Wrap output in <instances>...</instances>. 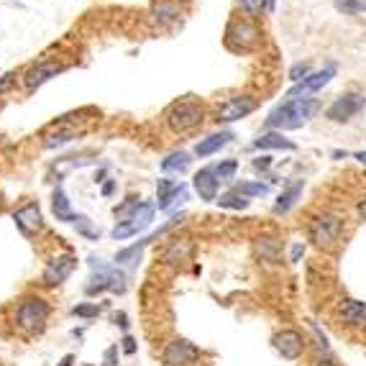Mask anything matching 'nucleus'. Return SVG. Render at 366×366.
I'll use <instances>...</instances> for the list:
<instances>
[{"mask_svg":"<svg viewBox=\"0 0 366 366\" xmlns=\"http://www.w3.org/2000/svg\"><path fill=\"white\" fill-rule=\"evenodd\" d=\"M321 110V100L315 97H297V100H287V103L276 105L267 118V126L274 131H295L302 129L310 118Z\"/></svg>","mask_w":366,"mask_h":366,"instance_id":"f257e3e1","label":"nucleus"},{"mask_svg":"<svg viewBox=\"0 0 366 366\" xmlns=\"http://www.w3.org/2000/svg\"><path fill=\"white\" fill-rule=\"evenodd\" d=\"M52 318V302L46 300L44 295H23L16 305L14 323L21 333L26 335H39L44 333L46 323Z\"/></svg>","mask_w":366,"mask_h":366,"instance_id":"f03ea898","label":"nucleus"},{"mask_svg":"<svg viewBox=\"0 0 366 366\" xmlns=\"http://www.w3.org/2000/svg\"><path fill=\"white\" fill-rule=\"evenodd\" d=\"M92 274L85 284V292L90 297L103 295V292H123L126 289V276L118 267H108L100 264V259H90Z\"/></svg>","mask_w":366,"mask_h":366,"instance_id":"7ed1b4c3","label":"nucleus"},{"mask_svg":"<svg viewBox=\"0 0 366 366\" xmlns=\"http://www.w3.org/2000/svg\"><path fill=\"white\" fill-rule=\"evenodd\" d=\"M203 121H205V108L198 100H177L167 110V126L174 134H190L200 129Z\"/></svg>","mask_w":366,"mask_h":366,"instance_id":"20e7f679","label":"nucleus"},{"mask_svg":"<svg viewBox=\"0 0 366 366\" xmlns=\"http://www.w3.org/2000/svg\"><path fill=\"white\" fill-rule=\"evenodd\" d=\"M200 359H203V348L187 338H172L161 348L164 366H195Z\"/></svg>","mask_w":366,"mask_h":366,"instance_id":"39448f33","label":"nucleus"},{"mask_svg":"<svg viewBox=\"0 0 366 366\" xmlns=\"http://www.w3.org/2000/svg\"><path fill=\"white\" fill-rule=\"evenodd\" d=\"M340 231H343V220L330 212H321L308 223V236L315 246H333L340 238Z\"/></svg>","mask_w":366,"mask_h":366,"instance_id":"423d86ee","label":"nucleus"},{"mask_svg":"<svg viewBox=\"0 0 366 366\" xmlns=\"http://www.w3.org/2000/svg\"><path fill=\"white\" fill-rule=\"evenodd\" d=\"M366 108V97L361 92H343L328 105L325 118L333 123H348L353 116H359L361 110Z\"/></svg>","mask_w":366,"mask_h":366,"instance_id":"0eeeda50","label":"nucleus"},{"mask_svg":"<svg viewBox=\"0 0 366 366\" xmlns=\"http://www.w3.org/2000/svg\"><path fill=\"white\" fill-rule=\"evenodd\" d=\"M151 220H154V205H151V203H141V205H139V210H136L129 220H121V223L110 231V238L123 241V238L139 236V233L146 231L149 225H151Z\"/></svg>","mask_w":366,"mask_h":366,"instance_id":"6e6552de","label":"nucleus"},{"mask_svg":"<svg viewBox=\"0 0 366 366\" xmlns=\"http://www.w3.org/2000/svg\"><path fill=\"white\" fill-rule=\"evenodd\" d=\"M259 36L262 31L257 28V23L251 21H233L228 31H225V44L231 49H238V52H249L259 44Z\"/></svg>","mask_w":366,"mask_h":366,"instance_id":"1a4fd4ad","label":"nucleus"},{"mask_svg":"<svg viewBox=\"0 0 366 366\" xmlns=\"http://www.w3.org/2000/svg\"><path fill=\"white\" fill-rule=\"evenodd\" d=\"M75 269H77V259L72 254H59L52 262H46L41 282H44V287H59V284H65L70 279Z\"/></svg>","mask_w":366,"mask_h":366,"instance_id":"9d476101","label":"nucleus"},{"mask_svg":"<svg viewBox=\"0 0 366 366\" xmlns=\"http://www.w3.org/2000/svg\"><path fill=\"white\" fill-rule=\"evenodd\" d=\"M271 346L274 351L287 361H297L305 353V335L295 328H282L279 333H274L271 338Z\"/></svg>","mask_w":366,"mask_h":366,"instance_id":"9b49d317","label":"nucleus"},{"mask_svg":"<svg viewBox=\"0 0 366 366\" xmlns=\"http://www.w3.org/2000/svg\"><path fill=\"white\" fill-rule=\"evenodd\" d=\"M257 110V100L251 95H236V97H228L225 103L218 105L215 110V121L218 123H233V121H241V118L251 116Z\"/></svg>","mask_w":366,"mask_h":366,"instance_id":"f8f14e48","label":"nucleus"},{"mask_svg":"<svg viewBox=\"0 0 366 366\" xmlns=\"http://www.w3.org/2000/svg\"><path fill=\"white\" fill-rule=\"evenodd\" d=\"M335 77V65L330 62V65H325L323 70H318V72H310L308 77L302 80V82H297L292 90L287 92V97L289 100H297V97H308L310 92H318V90H323L330 80Z\"/></svg>","mask_w":366,"mask_h":366,"instance_id":"ddd939ff","label":"nucleus"},{"mask_svg":"<svg viewBox=\"0 0 366 366\" xmlns=\"http://www.w3.org/2000/svg\"><path fill=\"white\" fill-rule=\"evenodd\" d=\"M67 70L65 62H57V59H44L39 65H33L31 70L23 75V85H26V90H36L41 85H46L52 77L62 75Z\"/></svg>","mask_w":366,"mask_h":366,"instance_id":"4468645a","label":"nucleus"},{"mask_svg":"<svg viewBox=\"0 0 366 366\" xmlns=\"http://www.w3.org/2000/svg\"><path fill=\"white\" fill-rule=\"evenodd\" d=\"M14 220L23 236H33V233H39L41 228H44V218H41L39 203H26V205L16 208Z\"/></svg>","mask_w":366,"mask_h":366,"instance_id":"2eb2a0df","label":"nucleus"},{"mask_svg":"<svg viewBox=\"0 0 366 366\" xmlns=\"http://www.w3.org/2000/svg\"><path fill=\"white\" fill-rule=\"evenodd\" d=\"M156 198H159V210H169L177 200L187 198V185L177 180H159L156 182Z\"/></svg>","mask_w":366,"mask_h":366,"instance_id":"dca6fc26","label":"nucleus"},{"mask_svg":"<svg viewBox=\"0 0 366 366\" xmlns=\"http://www.w3.org/2000/svg\"><path fill=\"white\" fill-rule=\"evenodd\" d=\"M195 193L200 195V200H208V203H215L218 200V177H215V169L212 167H203L198 174L193 177Z\"/></svg>","mask_w":366,"mask_h":366,"instance_id":"f3484780","label":"nucleus"},{"mask_svg":"<svg viewBox=\"0 0 366 366\" xmlns=\"http://www.w3.org/2000/svg\"><path fill=\"white\" fill-rule=\"evenodd\" d=\"M254 254H257L259 262L264 264H276L282 257V241L276 236H259L254 241Z\"/></svg>","mask_w":366,"mask_h":366,"instance_id":"a211bd4d","label":"nucleus"},{"mask_svg":"<svg viewBox=\"0 0 366 366\" xmlns=\"http://www.w3.org/2000/svg\"><path fill=\"white\" fill-rule=\"evenodd\" d=\"M338 318L346 325L353 328H366V302L359 300H343L338 305Z\"/></svg>","mask_w":366,"mask_h":366,"instance_id":"6ab92c4d","label":"nucleus"},{"mask_svg":"<svg viewBox=\"0 0 366 366\" xmlns=\"http://www.w3.org/2000/svg\"><path fill=\"white\" fill-rule=\"evenodd\" d=\"M233 139V131H218V134H210L208 139H200L198 146H195V154L203 159V156H212L215 151L225 146V144H231Z\"/></svg>","mask_w":366,"mask_h":366,"instance_id":"aec40b11","label":"nucleus"},{"mask_svg":"<svg viewBox=\"0 0 366 366\" xmlns=\"http://www.w3.org/2000/svg\"><path fill=\"white\" fill-rule=\"evenodd\" d=\"M193 254V241L190 238H177V241H169V246L161 251V262L164 264H180Z\"/></svg>","mask_w":366,"mask_h":366,"instance_id":"412c9836","label":"nucleus"},{"mask_svg":"<svg viewBox=\"0 0 366 366\" xmlns=\"http://www.w3.org/2000/svg\"><path fill=\"white\" fill-rule=\"evenodd\" d=\"M52 208H54L57 220H62V223H75V220H77V212H72L70 200H67V195H65V190H62V187H57V190H54Z\"/></svg>","mask_w":366,"mask_h":366,"instance_id":"4be33fe9","label":"nucleus"},{"mask_svg":"<svg viewBox=\"0 0 366 366\" xmlns=\"http://www.w3.org/2000/svg\"><path fill=\"white\" fill-rule=\"evenodd\" d=\"M302 182H292V185L287 187V190H284L282 195H279V198H276V203H274V212H289L292 210V208L297 205V200H300V195H302Z\"/></svg>","mask_w":366,"mask_h":366,"instance_id":"5701e85b","label":"nucleus"},{"mask_svg":"<svg viewBox=\"0 0 366 366\" xmlns=\"http://www.w3.org/2000/svg\"><path fill=\"white\" fill-rule=\"evenodd\" d=\"M254 149H287V151H295V144L284 139L282 131H269V134L259 136L257 141H254Z\"/></svg>","mask_w":366,"mask_h":366,"instance_id":"b1692460","label":"nucleus"},{"mask_svg":"<svg viewBox=\"0 0 366 366\" xmlns=\"http://www.w3.org/2000/svg\"><path fill=\"white\" fill-rule=\"evenodd\" d=\"M80 136V129H59L54 134H49L44 139V149H57V146H65L70 144L72 139H77Z\"/></svg>","mask_w":366,"mask_h":366,"instance_id":"393cba45","label":"nucleus"},{"mask_svg":"<svg viewBox=\"0 0 366 366\" xmlns=\"http://www.w3.org/2000/svg\"><path fill=\"white\" fill-rule=\"evenodd\" d=\"M190 154L187 151H172V154L167 156V159L161 161V169L164 172H185L187 167H190Z\"/></svg>","mask_w":366,"mask_h":366,"instance_id":"a878e982","label":"nucleus"},{"mask_svg":"<svg viewBox=\"0 0 366 366\" xmlns=\"http://www.w3.org/2000/svg\"><path fill=\"white\" fill-rule=\"evenodd\" d=\"M220 208H228V210H246L249 208V198H244V195H238L236 190H231V193L220 195L218 200H215Z\"/></svg>","mask_w":366,"mask_h":366,"instance_id":"bb28decb","label":"nucleus"},{"mask_svg":"<svg viewBox=\"0 0 366 366\" xmlns=\"http://www.w3.org/2000/svg\"><path fill=\"white\" fill-rule=\"evenodd\" d=\"M338 14L343 16H361L366 14V0H333Z\"/></svg>","mask_w":366,"mask_h":366,"instance_id":"cd10ccee","label":"nucleus"},{"mask_svg":"<svg viewBox=\"0 0 366 366\" xmlns=\"http://www.w3.org/2000/svg\"><path fill=\"white\" fill-rule=\"evenodd\" d=\"M233 190H236L238 195H244V198H262V195L269 193V187L262 185V182H238Z\"/></svg>","mask_w":366,"mask_h":366,"instance_id":"c85d7f7f","label":"nucleus"},{"mask_svg":"<svg viewBox=\"0 0 366 366\" xmlns=\"http://www.w3.org/2000/svg\"><path fill=\"white\" fill-rule=\"evenodd\" d=\"M177 16H180V8L172 6V3H161V6L154 8V18L159 23H172V21H177Z\"/></svg>","mask_w":366,"mask_h":366,"instance_id":"c756f323","label":"nucleus"},{"mask_svg":"<svg viewBox=\"0 0 366 366\" xmlns=\"http://www.w3.org/2000/svg\"><path fill=\"white\" fill-rule=\"evenodd\" d=\"M100 313H103V308L95 305V302H82V305H75V308H72V315H75V318H82V321H92V318H97Z\"/></svg>","mask_w":366,"mask_h":366,"instance_id":"7c9ffc66","label":"nucleus"},{"mask_svg":"<svg viewBox=\"0 0 366 366\" xmlns=\"http://www.w3.org/2000/svg\"><path fill=\"white\" fill-rule=\"evenodd\" d=\"M215 177H218V182H228L233 180V174L238 172V161L236 159H225L220 161V164H215Z\"/></svg>","mask_w":366,"mask_h":366,"instance_id":"2f4dec72","label":"nucleus"},{"mask_svg":"<svg viewBox=\"0 0 366 366\" xmlns=\"http://www.w3.org/2000/svg\"><path fill=\"white\" fill-rule=\"evenodd\" d=\"M139 205H141V203H139V200L136 198H129V200H123L121 205H116V218H118V223H121V220H129L131 215H134L136 210H139Z\"/></svg>","mask_w":366,"mask_h":366,"instance_id":"473e14b6","label":"nucleus"},{"mask_svg":"<svg viewBox=\"0 0 366 366\" xmlns=\"http://www.w3.org/2000/svg\"><path fill=\"white\" fill-rule=\"evenodd\" d=\"M238 6H241V11L249 16H257L262 14V11H267L269 8V0H238Z\"/></svg>","mask_w":366,"mask_h":366,"instance_id":"72a5a7b5","label":"nucleus"},{"mask_svg":"<svg viewBox=\"0 0 366 366\" xmlns=\"http://www.w3.org/2000/svg\"><path fill=\"white\" fill-rule=\"evenodd\" d=\"M75 225H77V231L82 233L85 238H90V241H97V238H100V233H95V231L90 228V218H87V215H77Z\"/></svg>","mask_w":366,"mask_h":366,"instance_id":"f704fd0d","label":"nucleus"},{"mask_svg":"<svg viewBox=\"0 0 366 366\" xmlns=\"http://www.w3.org/2000/svg\"><path fill=\"white\" fill-rule=\"evenodd\" d=\"M308 75H310V65H308V62H297V65L289 70V80H292V82H302V80L308 77Z\"/></svg>","mask_w":366,"mask_h":366,"instance_id":"c9c22d12","label":"nucleus"},{"mask_svg":"<svg viewBox=\"0 0 366 366\" xmlns=\"http://www.w3.org/2000/svg\"><path fill=\"white\" fill-rule=\"evenodd\" d=\"M121 351L129 353V356H134L136 351H139V346H136V338L134 335H123L121 338Z\"/></svg>","mask_w":366,"mask_h":366,"instance_id":"e433bc0d","label":"nucleus"},{"mask_svg":"<svg viewBox=\"0 0 366 366\" xmlns=\"http://www.w3.org/2000/svg\"><path fill=\"white\" fill-rule=\"evenodd\" d=\"M103 366H118V346L105 348V353H103Z\"/></svg>","mask_w":366,"mask_h":366,"instance_id":"4c0bfd02","label":"nucleus"},{"mask_svg":"<svg viewBox=\"0 0 366 366\" xmlns=\"http://www.w3.org/2000/svg\"><path fill=\"white\" fill-rule=\"evenodd\" d=\"M269 167H271V156H259V159H254V169H257V172H267Z\"/></svg>","mask_w":366,"mask_h":366,"instance_id":"58836bf2","label":"nucleus"},{"mask_svg":"<svg viewBox=\"0 0 366 366\" xmlns=\"http://www.w3.org/2000/svg\"><path fill=\"white\" fill-rule=\"evenodd\" d=\"M14 82H16V75H14V72H11V75H3V77H0V92L8 90V87H11Z\"/></svg>","mask_w":366,"mask_h":366,"instance_id":"ea45409f","label":"nucleus"},{"mask_svg":"<svg viewBox=\"0 0 366 366\" xmlns=\"http://www.w3.org/2000/svg\"><path fill=\"white\" fill-rule=\"evenodd\" d=\"M302 251H305V249H302V244H295V246H292V257H289V262H292V264H297V262H300Z\"/></svg>","mask_w":366,"mask_h":366,"instance_id":"a19ab883","label":"nucleus"},{"mask_svg":"<svg viewBox=\"0 0 366 366\" xmlns=\"http://www.w3.org/2000/svg\"><path fill=\"white\" fill-rule=\"evenodd\" d=\"M113 321H116V325H121L123 330H126V328H129V315H126V313H118L116 318H113Z\"/></svg>","mask_w":366,"mask_h":366,"instance_id":"79ce46f5","label":"nucleus"},{"mask_svg":"<svg viewBox=\"0 0 366 366\" xmlns=\"http://www.w3.org/2000/svg\"><path fill=\"white\" fill-rule=\"evenodd\" d=\"M72 364H75V356H72V353H67L65 359L59 361V364H57V366H72Z\"/></svg>","mask_w":366,"mask_h":366,"instance_id":"37998d69","label":"nucleus"},{"mask_svg":"<svg viewBox=\"0 0 366 366\" xmlns=\"http://www.w3.org/2000/svg\"><path fill=\"white\" fill-rule=\"evenodd\" d=\"M359 215L366 220V200H364V203H361V205H359Z\"/></svg>","mask_w":366,"mask_h":366,"instance_id":"c03bdc74","label":"nucleus"},{"mask_svg":"<svg viewBox=\"0 0 366 366\" xmlns=\"http://www.w3.org/2000/svg\"><path fill=\"white\" fill-rule=\"evenodd\" d=\"M113 187H116V185H113V182H108V185L103 187V195H110V193H113Z\"/></svg>","mask_w":366,"mask_h":366,"instance_id":"a18cd8bd","label":"nucleus"},{"mask_svg":"<svg viewBox=\"0 0 366 366\" xmlns=\"http://www.w3.org/2000/svg\"><path fill=\"white\" fill-rule=\"evenodd\" d=\"M315 366H335V364H333V361L323 359V361H318V364H315Z\"/></svg>","mask_w":366,"mask_h":366,"instance_id":"49530a36","label":"nucleus"},{"mask_svg":"<svg viewBox=\"0 0 366 366\" xmlns=\"http://www.w3.org/2000/svg\"><path fill=\"white\" fill-rule=\"evenodd\" d=\"M276 8V0H269V11H274Z\"/></svg>","mask_w":366,"mask_h":366,"instance_id":"de8ad7c7","label":"nucleus"},{"mask_svg":"<svg viewBox=\"0 0 366 366\" xmlns=\"http://www.w3.org/2000/svg\"><path fill=\"white\" fill-rule=\"evenodd\" d=\"M0 208H3V193H0Z\"/></svg>","mask_w":366,"mask_h":366,"instance_id":"09e8293b","label":"nucleus"},{"mask_svg":"<svg viewBox=\"0 0 366 366\" xmlns=\"http://www.w3.org/2000/svg\"><path fill=\"white\" fill-rule=\"evenodd\" d=\"M85 366H92V364H85Z\"/></svg>","mask_w":366,"mask_h":366,"instance_id":"8fccbe9b","label":"nucleus"},{"mask_svg":"<svg viewBox=\"0 0 366 366\" xmlns=\"http://www.w3.org/2000/svg\"><path fill=\"white\" fill-rule=\"evenodd\" d=\"M0 366H3V361H0Z\"/></svg>","mask_w":366,"mask_h":366,"instance_id":"3c124183","label":"nucleus"}]
</instances>
